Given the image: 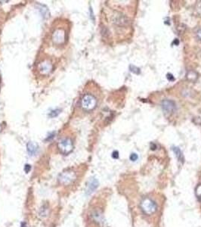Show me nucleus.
I'll return each instance as SVG.
<instances>
[{"label": "nucleus", "instance_id": "18", "mask_svg": "<svg viewBox=\"0 0 201 227\" xmlns=\"http://www.w3.org/2000/svg\"><path fill=\"white\" fill-rule=\"evenodd\" d=\"M129 158H130V160H131L132 161H137L138 160V155L137 154H136V153H132V154L130 155Z\"/></svg>", "mask_w": 201, "mask_h": 227}, {"label": "nucleus", "instance_id": "12", "mask_svg": "<svg viewBox=\"0 0 201 227\" xmlns=\"http://www.w3.org/2000/svg\"><path fill=\"white\" fill-rule=\"evenodd\" d=\"M186 76H187V79H188L189 81H192V82L196 80L197 79V77H198L197 73L194 72V71H192V70H191V71H189V72L187 74Z\"/></svg>", "mask_w": 201, "mask_h": 227}, {"label": "nucleus", "instance_id": "6", "mask_svg": "<svg viewBox=\"0 0 201 227\" xmlns=\"http://www.w3.org/2000/svg\"><path fill=\"white\" fill-rule=\"evenodd\" d=\"M53 65L48 60L43 61L38 64V70L42 75H49L52 71Z\"/></svg>", "mask_w": 201, "mask_h": 227}, {"label": "nucleus", "instance_id": "11", "mask_svg": "<svg viewBox=\"0 0 201 227\" xmlns=\"http://www.w3.org/2000/svg\"><path fill=\"white\" fill-rule=\"evenodd\" d=\"M172 151L176 154V157H177L178 161L180 162H182V163H184V156H183V154H182V151L179 149V148H178V147H173L172 148Z\"/></svg>", "mask_w": 201, "mask_h": 227}, {"label": "nucleus", "instance_id": "3", "mask_svg": "<svg viewBox=\"0 0 201 227\" xmlns=\"http://www.w3.org/2000/svg\"><path fill=\"white\" fill-rule=\"evenodd\" d=\"M76 179V173L73 170H67L62 172L58 176V181L63 185H69L73 183V182Z\"/></svg>", "mask_w": 201, "mask_h": 227}, {"label": "nucleus", "instance_id": "22", "mask_svg": "<svg viewBox=\"0 0 201 227\" xmlns=\"http://www.w3.org/2000/svg\"><path fill=\"white\" fill-rule=\"evenodd\" d=\"M167 78L169 80H175L173 77V76H172V74H167Z\"/></svg>", "mask_w": 201, "mask_h": 227}, {"label": "nucleus", "instance_id": "16", "mask_svg": "<svg viewBox=\"0 0 201 227\" xmlns=\"http://www.w3.org/2000/svg\"><path fill=\"white\" fill-rule=\"evenodd\" d=\"M60 113H61V110L60 109H56V110H52L50 114H49V116L51 117H57V115H59Z\"/></svg>", "mask_w": 201, "mask_h": 227}, {"label": "nucleus", "instance_id": "9", "mask_svg": "<svg viewBox=\"0 0 201 227\" xmlns=\"http://www.w3.org/2000/svg\"><path fill=\"white\" fill-rule=\"evenodd\" d=\"M98 181L95 178H91L89 180L88 183H87L86 185V189H85V193L87 195H90L92 192L97 189V188L98 187Z\"/></svg>", "mask_w": 201, "mask_h": 227}, {"label": "nucleus", "instance_id": "21", "mask_svg": "<svg viewBox=\"0 0 201 227\" xmlns=\"http://www.w3.org/2000/svg\"><path fill=\"white\" fill-rule=\"evenodd\" d=\"M196 35H197V38L199 39L200 40H201V28H200L199 30H197V33H196Z\"/></svg>", "mask_w": 201, "mask_h": 227}, {"label": "nucleus", "instance_id": "1", "mask_svg": "<svg viewBox=\"0 0 201 227\" xmlns=\"http://www.w3.org/2000/svg\"><path fill=\"white\" fill-rule=\"evenodd\" d=\"M97 105V99L91 94H85L80 100V106L85 111H91Z\"/></svg>", "mask_w": 201, "mask_h": 227}, {"label": "nucleus", "instance_id": "19", "mask_svg": "<svg viewBox=\"0 0 201 227\" xmlns=\"http://www.w3.org/2000/svg\"><path fill=\"white\" fill-rule=\"evenodd\" d=\"M30 170H31V166L29 165V164H26L25 167H24V171L27 173L30 172Z\"/></svg>", "mask_w": 201, "mask_h": 227}, {"label": "nucleus", "instance_id": "17", "mask_svg": "<svg viewBox=\"0 0 201 227\" xmlns=\"http://www.w3.org/2000/svg\"><path fill=\"white\" fill-rule=\"evenodd\" d=\"M195 9H196V11H197V13L198 14V15L201 16V1L197 2Z\"/></svg>", "mask_w": 201, "mask_h": 227}, {"label": "nucleus", "instance_id": "13", "mask_svg": "<svg viewBox=\"0 0 201 227\" xmlns=\"http://www.w3.org/2000/svg\"><path fill=\"white\" fill-rule=\"evenodd\" d=\"M39 10L40 11L41 14L42 15V16L43 17H49V10H48V9H47L46 7L45 6V5H41L39 6Z\"/></svg>", "mask_w": 201, "mask_h": 227}, {"label": "nucleus", "instance_id": "23", "mask_svg": "<svg viewBox=\"0 0 201 227\" xmlns=\"http://www.w3.org/2000/svg\"><path fill=\"white\" fill-rule=\"evenodd\" d=\"M0 130H1V127H0Z\"/></svg>", "mask_w": 201, "mask_h": 227}, {"label": "nucleus", "instance_id": "2", "mask_svg": "<svg viewBox=\"0 0 201 227\" xmlns=\"http://www.w3.org/2000/svg\"><path fill=\"white\" fill-rule=\"evenodd\" d=\"M141 208L145 214L151 215L157 211V205L152 199L145 198L141 202Z\"/></svg>", "mask_w": 201, "mask_h": 227}, {"label": "nucleus", "instance_id": "15", "mask_svg": "<svg viewBox=\"0 0 201 227\" xmlns=\"http://www.w3.org/2000/svg\"><path fill=\"white\" fill-rule=\"evenodd\" d=\"M195 194H196V196L200 200H201V185H197V187L196 188V190H195Z\"/></svg>", "mask_w": 201, "mask_h": 227}, {"label": "nucleus", "instance_id": "10", "mask_svg": "<svg viewBox=\"0 0 201 227\" xmlns=\"http://www.w3.org/2000/svg\"><path fill=\"white\" fill-rule=\"evenodd\" d=\"M27 149L28 154L30 156H34L37 154L39 151V146L38 145L36 144V142H29L27 145Z\"/></svg>", "mask_w": 201, "mask_h": 227}, {"label": "nucleus", "instance_id": "4", "mask_svg": "<svg viewBox=\"0 0 201 227\" xmlns=\"http://www.w3.org/2000/svg\"><path fill=\"white\" fill-rule=\"evenodd\" d=\"M57 149L63 155L70 154L73 149V143L71 139L63 138L57 143Z\"/></svg>", "mask_w": 201, "mask_h": 227}, {"label": "nucleus", "instance_id": "7", "mask_svg": "<svg viewBox=\"0 0 201 227\" xmlns=\"http://www.w3.org/2000/svg\"><path fill=\"white\" fill-rule=\"evenodd\" d=\"M161 106L163 108V111L166 114H172L175 112L176 110V104L174 101L170 99H165L163 100L161 104Z\"/></svg>", "mask_w": 201, "mask_h": 227}, {"label": "nucleus", "instance_id": "8", "mask_svg": "<svg viewBox=\"0 0 201 227\" xmlns=\"http://www.w3.org/2000/svg\"><path fill=\"white\" fill-rule=\"evenodd\" d=\"M113 22L118 26H126L129 23V19L126 17L125 15L118 13L117 15H114Z\"/></svg>", "mask_w": 201, "mask_h": 227}, {"label": "nucleus", "instance_id": "5", "mask_svg": "<svg viewBox=\"0 0 201 227\" xmlns=\"http://www.w3.org/2000/svg\"><path fill=\"white\" fill-rule=\"evenodd\" d=\"M54 44L57 46H61L65 43L66 42V32L65 30L61 28H57L53 32L51 36Z\"/></svg>", "mask_w": 201, "mask_h": 227}, {"label": "nucleus", "instance_id": "20", "mask_svg": "<svg viewBox=\"0 0 201 227\" xmlns=\"http://www.w3.org/2000/svg\"><path fill=\"white\" fill-rule=\"evenodd\" d=\"M112 157L114 158V159H116L119 157V152L117 151H114L113 152L112 154Z\"/></svg>", "mask_w": 201, "mask_h": 227}, {"label": "nucleus", "instance_id": "14", "mask_svg": "<svg viewBox=\"0 0 201 227\" xmlns=\"http://www.w3.org/2000/svg\"><path fill=\"white\" fill-rule=\"evenodd\" d=\"M129 70L131 72H132L135 74H141V69L139 68H138L136 66L133 65V64H130L129 65Z\"/></svg>", "mask_w": 201, "mask_h": 227}]
</instances>
